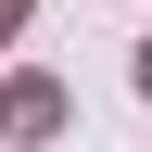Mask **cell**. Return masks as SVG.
<instances>
[{
  "instance_id": "6da1fadb",
  "label": "cell",
  "mask_w": 152,
  "mask_h": 152,
  "mask_svg": "<svg viewBox=\"0 0 152 152\" xmlns=\"http://www.w3.org/2000/svg\"><path fill=\"white\" fill-rule=\"evenodd\" d=\"M0 127H13V140H51V127H64V89H51V76H13V89H0Z\"/></svg>"
},
{
  "instance_id": "7a4b0ae2",
  "label": "cell",
  "mask_w": 152,
  "mask_h": 152,
  "mask_svg": "<svg viewBox=\"0 0 152 152\" xmlns=\"http://www.w3.org/2000/svg\"><path fill=\"white\" fill-rule=\"evenodd\" d=\"M13 26H26V0H0V38H13Z\"/></svg>"
},
{
  "instance_id": "3957f363",
  "label": "cell",
  "mask_w": 152,
  "mask_h": 152,
  "mask_svg": "<svg viewBox=\"0 0 152 152\" xmlns=\"http://www.w3.org/2000/svg\"><path fill=\"white\" fill-rule=\"evenodd\" d=\"M140 89H152V51H140Z\"/></svg>"
}]
</instances>
